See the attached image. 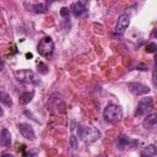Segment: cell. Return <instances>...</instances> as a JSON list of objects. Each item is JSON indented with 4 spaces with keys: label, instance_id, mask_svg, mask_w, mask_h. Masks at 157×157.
I'll list each match as a JSON object with an SVG mask.
<instances>
[{
    "label": "cell",
    "instance_id": "1",
    "mask_svg": "<svg viewBox=\"0 0 157 157\" xmlns=\"http://www.w3.org/2000/svg\"><path fill=\"white\" fill-rule=\"evenodd\" d=\"M103 118L110 124L119 123L123 119V110L118 104H108L103 110Z\"/></svg>",
    "mask_w": 157,
    "mask_h": 157
},
{
    "label": "cell",
    "instance_id": "2",
    "mask_svg": "<svg viewBox=\"0 0 157 157\" xmlns=\"http://www.w3.org/2000/svg\"><path fill=\"white\" fill-rule=\"evenodd\" d=\"M77 132H78V137H81L85 142H88V144L97 141L98 139H101V135H102L101 131L94 126H86V128L80 126Z\"/></svg>",
    "mask_w": 157,
    "mask_h": 157
},
{
    "label": "cell",
    "instance_id": "3",
    "mask_svg": "<svg viewBox=\"0 0 157 157\" xmlns=\"http://www.w3.org/2000/svg\"><path fill=\"white\" fill-rule=\"evenodd\" d=\"M15 78H16L18 82H22V83L39 85V82H40L39 77H38L32 70H28V69H23V70H17V71H15Z\"/></svg>",
    "mask_w": 157,
    "mask_h": 157
},
{
    "label": "cell",
    "instance_id": "4",
    "mask_svg": "<svg viewBox=\"0 0 157 157\" xmlns=\"http://www.w3.org/2000/svg\"><path fill=\"white\" fill-rule=\"evenodd\" d=\"M37 52L42 56H49L54 52V42L50 37H43L37 44Z\"/></svg>",
    "mask_w": 157,
    "mask_h": 157
},
{
    "label": "cell",
    "instance_id": "5",
    "mask_svg": "<svg viewBox=\"0 0 157 157\" xmlns=\"http://www.w3.org/2000/svg\"><path fill=\"white\" fill-rule=\"evenodd\" d=\"M152 108H153L152 97L144 98L137 103V107H136V110H135V117L137 118V117H141V115H146L152 110Z\"/></svg>",
    "mask_w": 157,
    "mask_h": 157
},
{
    "label": "cell",
    "instance_id": "6",
    "mask_svg": "<svg viewBox=\"0 0 157 157\" xmlns=\"http://www.w3.org/2000/svg\"><path fill=\"white\" fill-rule=\"evenodd\" d=\"M136 145H139V141L131 140L130 137H128L124 134H120L118 136V139L115 140V147L119 148V150H124V148H128V147H134Z\"/></svg>",
    "mask_w": 157,
    "mask_h": 157
},
{
    "label": "cell",
    "instance_id": "7",
    "mask_svg": "<svg viewBox=\"0 0 157 157\" xmlns=\"http://www.w3.org/2000/svg\"><path fill=\"white\" fill-rule=\"evenodd\" d=\"M128 88L130 90V92H132L136 96H142V94H147L150 92V87L141 83V82H128Z\"/></svg>",
    "mask_w": 157,
    "mask_h": 157
},
{
    "label": "cell",
    "instance_id": "8",
    "mask_svg": "<svg viewBox=\"0 0 157 157\" xmlns=\"http://www.w3.org/2000/svg\"><path fill=\"white\" fill-rule=\"evenodd\" d=\"M17 129H18L20 134H21L25 139H27V140H29V141H33V140L36 139L34 130H33V128H32L29 124H27V123H18V124H17Z\"/></svg>",
    "mask_w": 157,
    "mask_h": 157
},
{
    "label": "cell",
    "instance_id": "9",
    "mask_svg": "<svg viewBox=\"0 0 157 157\" xmlns=\"http://www.w3.org/2000/svg\"><path fill=\"white\" fill-rule=\"evenodd\" d=\"M129 22H130V15L129 13H121L118 17V22H117V26H115V33L123 34L125 32V29L128 28Z\"/></svg>",
    "mask_w": 157,
    "mask_h": 157
},
{
    "label": "cell",
    "instance_id": "10",
    "mask_svg": "<svg viewBox=\"0 0 157 157\" xmlns=\"http://www.w3.org/2000/svg\"><path fill=\"white\" fill-rule=\"evenodd\" d=\"M11 142H12V139H11L10 131L7 129H2L0 131V146L5 147V148H9L11 146Z\"/></svg>",
    "mask_w": 157,
    "mask_h": 157
},
{
    "label": "cell",
    "instance_id": "11",
    "mask_svg": "<svg viewBox=\"0 0 157 157\" xmlns=\"http://www.w3.org/2000/svg\"><path fill=\"white\" fill-rule=\"evenodd\" d=\"M70 12H72V15L75 17H80V16H82L86 12V6L83 4H81L80 1L74 2L71 5V7H70Z\"/></svg>",
    "mask_w": 157,
    "mask_h": 157
},
{
    "label": "cell",
    "instance_id": "12",
    "mask_svg": "<svg viewBox=\"0 0 157 157\" xmlns=\"http://www.w3.org/2000/svg\"><path fill=\"white\" fill-rule=\"evenodd\" d=\"M156 121H157V119H156V115L155 114H147V117L145 118V120H144V126H145V129H147V130H155V128H156Z\"/></svg>",
    "mask_w": 157,
    "mask_h": 157
},
{
    "label": "cell",
    "instance_id": "13",
    "mask_svg": "<svg viewBox=\"0 0 157 157\" xmlns=\"http://www.w3.org/2000/svg\"><path fill=\"white\" fill-rule=\"evenodd\" d=\"M26 7L36 13H44L47 11V4H33V5H26Z\"/></svg>",
    "mask_w": 157,
    "mask_h": 157
},
{
    "label": "cell",
    "instance_id": "14",
    "mask_svg": "<svg viewBox=\"0 0 157 157\" xmlns=\"http://www.w3.org/2000/svg\"><path fill=\"white\" fill-rule=\"evenodd\" d=\"M34 97V91H31V92H23L20 98H18V102L20 104H27L32 101V98Z\"/></svg>",
    "mask_w": 157,
    "mask_h": 157
},
{
    "label": "cell",
    "instance_id": "15",
    "mask_svg": "<svg viewBox=\"0 0 157 157\" xmlns=\"http://www.w3.org/2000/svg\"><path fill=\"white\" fill-rule=\"evenodd\" d=\"M157 155V148L155 145H148L147 147H145L141 151V156H156Z\"/></svg>",
    "mask_w": 157,
    "mask_h": 157
},
{
    "label": "cell",
    "instance_id": "16",
    "mask_svg": "<svg viewBox=\"0 0 157 157\" xmlns=\"http://www.w3.org/2000/svg\"><path fill=\"white\" fill-rule=\"evenodd\" d=\"M0 102L4 103L6 107H11L12 105V99H11L10 94L4 92V91H0Z\"/></svg>",
    "mask_w": 157,
    "mask_h": 157
},
{
    "label": "cell",
    "instance_id": "17",
    "mask_svg": "<svg viewBox=\"0 0 157 157\" xmlns=\"http://www.w3.org/2000/svg\"><path fill=\"white\" fill-rule=\"evenodd\" d=\"M37 67H38V71H39L40 74H43V75H47V74H48V71H49L48 66H47L44 63H38Z\"/></svg>",
    "mask_w": 157,
    "mask_h": 157
},
{
    "label": "cell",
    "instance_id": "18",
    "mask_svg": "<svg viewBox=\"0 0 157 157\" xmlns=\"http://www.w3.org/2000/svg\"><path fill=\"white\" fill-rule=\"evenodd\" d=\"M70 146H71L74 150H76V148L78 147V141H77V137H76L75 135H71V136H70Z\"/></svg>",
    "mask_w": 157,
    "mask_h": 157
},
{
    "label": "cell",
    "instance_id": "19",
    "mask_svg": "<svg viewBox=\"0 0 157 157\" xmlns=\"http://www.w3.org/2000/svg\"><path fill=\"white\" fill-rule=\"evenodd\" d=\"M156 49H157V45H156V43H153V42H151V43H148V44L146 45V52H147V53H155Z\"/></svg>",
    "mask_w": 157,
    "mask_h": 157
},
{
    "label": "cell",
    "instance_id": "20",
    "mask_svg": "<svg viewBox=\"0 0 157 157\" xmlns=\"http://www.w3.org/2000/svg\"><path fill=\"white\" fill-rule=\"evenodd\" d=\"M69 13H70V10H69V7H61V10H60V15H61L63 17H66V16H69Z\"/></svg>",
    "mask_w": 157,
    "mask_h": 157
},
{
    "label": "cell",
    "instance_id": "21",
    "mask_svg": "<svg viewBox=\"0 0 157 157\" xmlns=\"http://www.w3.org/2000/svg\"><path fill=\"white\" fill-rule=\"evenodd\" d=\"M2 67H4V63H2V60L0 59V72L2 71Z\"/></svg>",
    "mask_w": 157,
    "mask_h": 157
},
{
    "label": "cell",
    "instance_id": "22",
    "mask_svg": "<svg viewBox=\"0 0 157 157\" xmlns=\"http://www.w3.org/2000/svg\"><path fill=\"white\" fill-rule=\"evenodd\" d=\"M4 115V110H2V108L0 107V117H2Z\"/></svg>",
    "mask_w": 157,
    "mask_h": 157
}]
</instances>
